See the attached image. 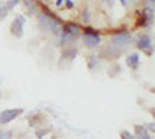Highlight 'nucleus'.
Returning a JSON list of instances; mask_svg holds the SVG:
<instances>
[{
  "label": "nucleus",
  "mask_w": 155,
  "mask_h": 139,
  "mask_svg": "<svg viewBox=\"0 0 155 139\" xmlns=\"http://www.w3.org/2000/svg\"><path fill=\"white\" fill-rule=\"evenodd\" d=\"M39 25H41V28L44 31H48V33L56 34V36L62 34V23L58 19H53L47 12H41L39 14Z\"/></svg>",
  "instance_id": "f257e3e1"
},
{
  "label": "nucleus",
  "mask_w": 155,
  "mask_h": 139,
  "mask_svg": "<svg viewBox=\"0 0 155 139\" xmlns=\"http://www.w3.org/2000/svg\"><path fill=\"white\" fill-rule=\"evenodd\" d=\"M110 42H112V46L123 49V48H126L127 45H130V42H132V34L129 33V31H120V33H115V34L112 36Z\"/></svg>",
  "instance_id": "f03ea898"
},
{
  "label": "nucleus",
  "mask_w": 155,
  "mask_h": 139,
  "mask_svg": "<svg viewBox=\"0 0 155 139\" xmlns=\"http://www.w3.org/2000/svg\"><path fill=\"white\" fill-rule=\"evenodd\" d=\"M23 108H5L0 111V125H6L23 115Z\"/></svg>",
  "instance_id": "7ed1b4c3"
},
{
  "label": "nucleus",
  "mask_w": 155,
  "mask_h": 139,
  "mask_svg": "<svg viewBox=\"0 0 155 139\" xmlns=\"http://www.w3.org/2000/svg\"><path fill=\"white\" fill-rule=\"evenodd\" d=\"M25 17L23 16H16L14 17V20L11 22V25H9V33L14 36V37H20L23 36V27H25Z\"/></svg>",
  "instance_id": "20e7f679"
},
{
  "label": "nucleus",
  "mask_w": 155,
  "mask_h": 139,
  "mask_svg": "<svg viewBox=\"0 0 155 139\" xmlns=\"http://www.w3.org/2000/svg\"><path fill=\"white\" fill-rule=\"evenodd\" d=\"M137 48L144 51L146 54H152V39L149 34H140L137 39Z\"/></svg>",
  "instance_id": "39448f33"
},
{
  "label": "nucleus",
  "mask_w": 155,
  "mask_h": 139,
  "mask_svg": "<svg viewBox=\"0 0 155 139\" xmlns=\"http://www.w3.org/2000/svg\"><path fill=\"white\" fill-rule=\"evenodd\" d=\"M82 43L85 48H96L101 43V36L98 33L93 34H82Z\"/></svg>",
  "instance_id": "423d86ee"
},
{
  "label": "nucleus",
  "mask_w": 155,
  "mask_h": 139,
  "mask_svg": "<svg viewBox=\"0 0 155 139\" xmlns=\"http://www.w3.org/2000/svg\"><path fill=\"white\" fill-rule=\"evenodd\" d=\"M126 65L130 68V70H138V67H140V56H138V53H130L127 57H126Z\"/></svg>",
  "instance_id": "0eeeda50"
},
{
  "label": "nucleus",
  "mask_w": 155,
  "mask_h": 139,
  "mask_svg": "<svg viewBox=\"0 0 155 139\" xmlns=\"http://www.w3.org/2000/svg\"><path fill=\"white\" fill-rule=\"evenodd\" d=\"M135 130V139H152L150 134H149V130L144 127V125H135L134 127Z\"/></svg>",
  "instance_id": "6e6552de"
},
{
  "label": "nucleus",
  "mask_w": 155,
  "mask_h": 139,
  "mask_svg": "<svg viewBox=\"0 0 155 139\" xmlns=\"http://www.w3.org/2000/svg\"><path fill=\"white\" fill-rule=\"evenodd\" d=\"M22 2L28 11H34L37 8V0H22Z\"/></svg>",
  "instance_id": "1a4fd4ad"
},
{
  "label": "nucleus",
  "mask_w": 155,
  "mask_h": 139,
  "mask_svg": "<svg viewBox=\"0 0 155 139\" xmlns=\"http://www.w3.org/2000/svg\"><path fill=\"white\" fill-rule=\"evenodd\" d=\"M81 22H84V23H88L90 22V9L85 6L84 9H82V12H81Z\"/></svg>",
  "instance_id": "9d476101"
},
{
  "label": "nucleus",
  "mask_w": 155,
  "mask_h": 139,
  "mask_svg": "<svg viewBox=\"0 0 155 139\" xmlns=\"http://www.w3.org/2000/svg\"><path fill=\"white\" fill-rule=\"evenodd\" d=\"M143 3H144V9L155 12V0H143Z\"/></svg>",
  "instance_id": "9b49d317"
},
{
  "label": "nucleus",
  "mask_w": 155,
  "mask_h": 139,
  "mask_svg": "<svg viewBox=\"0 0 155 139\" xmlns=\"http://www.w3.org/2000/svg\"><path fill=\"white\" fill-rule=\"evenodd\" d=\"M96 67H98V59H96V56H88V68L93 70V68H96Z\"/></svg>",
  "instance_id": "f8f14e48"
},
{
  "label": "nucleus",
  "mask_w": 155,
  "mask_h": 139,
  "mask_svg": "<svg viewBox=\"0 0 155 139\" xmlns=\"http://www.w3.org/2000/svg\"><path fill=\"white\" fill-rule=\"evenodd\" d=\"M22 2V0H8V2H6V9L8 11H11V9H14L19 3Z\"/></svg>",
  "instance_id": "ddd939ff"
},
{
  "label": "nucleus",
  "mask_w": 155,
  "mask_h": 139,
  "mask_svg": "<svg viewBox=\"0 0 155 139\" xmlns=\"http://www.w3.org/2000/svg\"><path fill=\"white\" fill-rule=\"evenodd\" d=\"M120 136H121V139H135V134L130 133V131H127V130H121Z\"/></svg>",
  "instance_id": "4468645a"
},
{
  "label": "nucleus",
  "mask_w": 155,
  "mask_h": 139,
  "mask_svg": "<svg viewBox=\"0 0 155 139\" xmlns=\"http://www.w3.org/2000/svg\"><path fill=\"white\" fill-rule=\"evenodd\" d=\"M0 139H12V131H9V130H0Z\"/></svg>",
  "instance_id": "2eb2a0df"
},
{
  "label": "nucleus",
  "mask_w": 155,
  "mask_h": 139,
  "mask_svg": "<svg viewBox=\"0 0 155 139\" xmlns=\"http://www.w3.org/2000/svg\"><path fill=\"white\" fill-rule=\"evenodd\" d=\"M8 9H6V5H0V20L2 19H5L6 16H8Z\"/></svg>",
  "instance_id": "dca6fc26"
},
{
  "label": "nucleus",
  "mask_w": 155,
  "mask_h": 139,
  "mask_svg": "<svg viewBox=\"0 0 155 139\" xmlns=\"http://www.w3.org/2000/svg\"><path fill=\"white\" fill-rule=\"evenodd\" d=\"M47 133H48L47 130H37V131H36V136H37V139H44V136H45Z\"/></svg>",
  "instance_id": "f3484780"
},
{
  "label": "nucleus",
  "mask_w": 155,
  "mask_h": 139,
  "mask_svg": "<svg viewBox=\"0 0 155 139\" xmlns=\"http://www.w3.org/2000/svg\"><path fill=\"white\" fill-rule=\"evenodd\" d=\"M144 127H146L147 130H150V131H153V133H155V122H152V124H146Z\"/></svg>",
  "instance_id": "a211bd4d"
},
{
  "label": "nucleus",
  "mask_w": 155,
  "mask_h": 139,
  "mask_svg": "<svg viewBox=\"0 0 155 139\" xmlns=\"http://www.w3.org/2000/svg\"><path fill=\"white\" fill-rule=\"evenodd\" d=\"M65 6H67L68 9H71L74 5H73V2H71V0H65Z\"/></svg>",
  "instance_id": "6ab92c4d"
},
{
  "label": "nucleus",
  "mask_w": 155,
  "mask_h": 139,
  "mask_svg": "<svg viewBox=\"0 0 155 139\" xmlns=\"http://www.w3.org/2000/svg\"><path fill=\"white\" fill-rule=\"evenodd\" d=\"M62 3H64V0H56V5L58 6H62Z\"/></svg>",
  "instance_id": "aec40b11"
},
{
  "label": "nucleus",
  "mask_w": 155,
  "mask_h": 139,
  "mask_svg": "<svg viewBox=\"0 0 155 139\" xmlns=\"http://www.w3.org/2000/svg\"><path fill=\"white\" fill-rule=\"evenodd\" d=\"M150 115H152V118L155 119V108H152V110H150Z\"/></svg>",
  "instance_id": "412c9836"
},
{
  "label": "nucleus",
  "mask_w": 155,
  "mask_h": 139,
  "mask_svg": "<svg viewBox=\"0 0 155 139\" xmlns=\"http://www.w3.org/2000/svg\"><path fill=\"white\" fill-rule=\"evenodd\" d=\"M104 2H107L109 5H113V0H104Z\"/></svg>",
  "instance_id": "4be33fe9"
},
{
  "label": "nucleus",
  "mask_w": 155,
  "mask_h": 139,
  "mask_svg": "<svg viewBox=\"0 0 155 139\" xmlns=\"http://www.w3.org/2000/svg\"><path fill=\"white\" fill-rule=\"evenodd\" d=\"M50 139H56V137H54V136H53V137H50Z\"/></svg>",
  "instance_id": "5701e85b"
}]
</instances>
